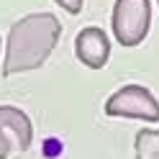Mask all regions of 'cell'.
Returning <instances> with one entry per match:
<instances>
[{
	"mask_svg": "<svg viewBox=\"0 0 159 159\" xmlns=\"http://www.w3.org/2000/svg\"><path fill=\"white\" fill-rule=\"evenodd\" d=\"M59 36H62V23L54 13H28L18 18L8 31L3 75L13 77L39 69L52 57Z\"/></svg>",
	"mask_w": 159,
	"mask_h": 159,
	"instance_id": "6da1fadb",
	"label": "cell"
},
{
	"mask_svg": "<svg viewBox=\"0 0 159 159\" xmlns=\"http://www.w3.org/2000/svg\"><path fill=\"white\" fill-rule=\"evenodd\" d=\"M105 116L159 123V100L144 85H123L105 100Z\"/></svg>",
	"mask_w": 159,
	"mask_h": 159,
	"instance_id": "7a4b0ae2",
	"label": "cell"
},
{
	"mask_svg": "<svg viewBox=\"0 0 159 159\" xmlns=\"http://www.w3.org/2000/svg\"><path fill=\"white\" fill-rule=\"evenodd\" d=\"M152 26L149 0H116L113 5V34L121 46H139Z\"/></svg>",
	"mask_w": 159,
	"mask_h": 159,
	"instance_id": "3957f363",
	"label": "cell"
},
{
	"mask_svg": "<svg viewBox=\"0 0 159 159\" xmlns=\"http://www.w3.org/2000/svg\"><path fill=\"white\" fill-rule=\"evenodd\" d=\"M34 141V126L21 108L0 105V159H18Z\"/></svg>",
	"mask_w": 159,
	"mask_h": 159,
	"instance_id": "277c9868",
	"label": "cell"
},
{
	"mask_svg": "<svg viewBox=\"0 0 159 159\" xmlns=\"http://www.w3.org/2000/svg\"><path fill=\"white\" fill-rule=\"evenodd\" d=\"M75 54L85 67L90 69H103L111 59V41L103 28L98 26H87L77 34L75 39Z\"/></svg>",
	"mask_w": 159,
	"mask_h": 159,
	"instance_id": "5b68a950",
	"label": "cell"
},
{
	"mask_svg": "<svg viewBox=\"0 0 159 159\" xmlns=\"http://www.w3.org/2000/svg\"><path fill=\"white\" fill-rule=\"evenodd\" d=\"M136 159H159V131L157 128H144L134 139Z\"/></svg>",
	"mask_w": 159,
	"mask_h": 159,
	"instance_id": "8992f818",
	"label": "cell"
},
{
	"mask_svg": "<svg viewBox=\"0 0 159 159\" xmlns=\"http://www.w3.org/2000/svg\"><path fill=\"white\" fill-rule=\"evenodd\" d=\"M54 3L62 8V11H67L69 16H77L80 11H82V3H85V0H54Z\"/></svg>",
	"mask_w": 159,
	"mask_h": 159,
	"instance_id": "52a82bcc",
	"label": "cell"
},
{
	"mask_svg": "<svg viewBox=\"0 0 159 159\" xmlns=\"http://www.w3.org/2000/svg\"><path fill=\"white\" fill-rule=\"evenodd\" d=\"M157 3H159V0H157Z\"/></svg>",
	"mask_w": 159,
	"mask_h": 159,
	"instance_id": "ba28073f",
	"label": "cell"
}]
</instances>
